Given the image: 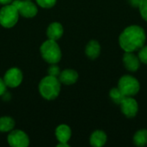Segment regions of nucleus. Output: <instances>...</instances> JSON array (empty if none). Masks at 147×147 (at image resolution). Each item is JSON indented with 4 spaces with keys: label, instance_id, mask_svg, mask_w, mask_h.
<instances>
[{
    "label": "nucleus",
    "instance_id": "1",
    "mask_svg": "<svg viewBox=\"0 0 147 147\" xmlns=\"http://www.w3.org/2000/svg\"><path fill=\"white\" fill-rule=\"evenodd\" d=\"M146 34L144 28L138 25H131L126 28L119 36L120 47L125 52L139 51L145 46Z\"/></svg>",
    "mask_w": 147,
    "mask_h": 147
},
{
    "label": "nucleus",
    "instance_id": "2",
    "mask_svg": "<svg viewBox=\"0 0 147 147\" xmlns=\"http://www.w3.org/2000/svg\"><path fill=\"white\" fill-rule=\"evenodd\" d=\"M61 83L57 77L47 76L39 84V92L41 96L48 101L56 99L60 92Z\"/></svg>",
    "mask_w": 147,
    "mask_h": 147
},
{
    "label": "nucleus",
    "instance_id": "3",
    "mask_svg": "<svg viewBox=\"0 0 147 147\" xmlns=\"http://www.w3.org/2000/svg\"><path fill=\"white\" fill-rule=\"evenodd\" d=\"M40 51L43 59L49 64H57L61 59L62 53L56 40L48 39L41 45Z\"/></svg>",
    "mask_w": 147,
    "mask_h": 147
},
{
    "label": "nucleus",
    "instance_id": "4",
    "mask_svg": "<svg viewBox=\"0 0 147 147\" xmlns=\"http://www.w3.org/2000/svg\"><path fill=\"white\" fill-rule=\"evenodd\" d=\"M19 16V12L15 5L12 3L6 4L0 9V24L3 28H12L17 23Z\"/></svg>",
    "mask_w": 147,
    "mask_h": 147
},
{
    "label": "nucleus",
    "instance_id": "5",
    "mask_svg": "<svg viewBox=\"0 0 147 147\" xmlns=\"http://www.w3.org/2000/svg\"><path fill=\"white\" fill-rule=\"evenodd\" d=\"M117 87L125 96H134L140 91V84L134 77L125 75L119 79Z\"/></svg>",
    "mask_w": 147,
    "mask_h": 147
},
{
    "label": "nucleus",
    "instance_id": "6",
    "mask_svg": "<svg viewBox=\"0 0 147 147\" xmlns=\"http://www.w3.org/2000/svg\"><path fill=\"white\" fill-rule=\"evenodd\" d=\"M11 3L16 6V8L19 12V15L25 18L34 17L38 13L37 6L30 0H23V1L13 0Z\"/></svg>",
    "mask_w": 147,
    "mask_h": 147
},
{
    "label": "nucleus",
    "instance_id": "7",
    "mask_svg": "<svg viewBox=\"0 0 147 147\" xmlns=\"http://www.w3.org/2000/svg\"><path fill=\"white\" fill-rule=\"evenodd\" d=\"M8 143L12 147H26L29 145L28 136L22 130H12L7 138Z\"/></svg>",
    "mask_w": 147,
    "mask_h": 147
},
{
    "label": "nucleus",
    "instance_id": "8",
    "mask_svg": "<svg viewBox=\"0 0 147 147\" xmlns=\"http://www.w3.org/2000/svg\"><path fill=\"white\" fill-rule=\"evenodd\" d=\"M22 72L20 69L16 67H13L9 69L3 77V81L6 86L10 88H16L19 86L22 81Z\"/></svg>",
    "mask_w": 147,
    "mask_h": 147
},
{
    "label": "nucleus",
    "instance_id": "9",
    "mask_svg": "<svg viewBox=\"0 0 147 147\" xmlns=\"http://www.w3.org/2000/svg\"><path fill=\"white\" fill-rule=\"evenodd\" d=\"M121 109L123 115L127 118H134L139 111L137 101L132 96H126L121 103Z\"/></svg>",
    "mask_w": 147,
    "mask_h": 147
},
{
    "label": "nucleus",
    "instance_id": "10",
    "mask_svg": "<svg viewBox=\"0 0 147 147\" xmlns=\"http://www.w3.org/2000/svg\"><path fill=\"white\" fill-rule=\"evenodd\" d=\"M123 64L127 71L135 72L140 69V60L139 57L134 53V52H125L123 55Z\"/></svg>",
    "mask_w": 147,
    "mask_h": 147
},
{
    "label": "nucleus",
    "instance_id": "11",
    "mask_svg": "<svg viewBox=\"0 0 147 147\" xmlns=\"http://www.w3.org/2000/svg\"><path fill=\"white\" fill-rule=\"evenodd\" d=\"M78 79V73L72 69H65L60 72L59 80L61 84L65 85H71L75 84Z\"/></svg>",
    "mask_w": 147,
    "mask_h": 147
},
{
    "label": "nucleus",
    "instance_id": "12",
    "mask_svg": "<svg viewBox=\"0 0 147 147\" xmlns=\"http://www.w3.org/2000/svg\"><path fill=\"white\" fill-rule=\"evenodd\" d=\"M55 136L59 143H68L71 136V130L69 126L61 124L55 130Z\"/></svg>",
    "mask_w": 147,
    "mask_h": 147
},
{
    "label": "nucleus",
    "instance_id": "13",
    "mask_svg": "<svg viewBox=\"0 0 147 147\" xmlns=\"http://www.w3.org/2000/svg\"><path fill=\"white\" fill-rule=\"evenodd\" d=\"M64 33V28L59 22H52L47 29V35L48 39L57 40H59Z\"/></svg>",
    "mask_w": 147,
    "mask_h": 147
},
{
    "label": "nucleus",
    "instance_id": "14",
    "mask_svg": "<svg viewBox=\"0 0 147 147\" xmlns=\"http://www.w3.org/2000/svg\"><path fill=\"white\" fill-rule=\"evenodd\" d=\"M107 142V134L102 130H96L92 133L90 138V143L92 146L102 147Z\"/></svg>",
    "mask_w": 147,
    "mask_h": 147
},
{
    "label": "nucleus",
    "instance_id": "15",
    "mask_svg": "<svg viewBox=\"0 0 147 147\" xmlns=\"http://www.w3.org/2000/svg\"><path fill=\"white\" fill-rule=\"evenodd\" d=\"M85 53L90 59H96L101 53V46L98 41L92 40H90L85 47Z\"/></svg>",
    "mask_w": 147,
    "mask_h": 147
},
{
    "label": "nucleus",
    "instance_id": "16",
    "mask_svg": "<svg viewBox=\"0 0 147 147\" xmlns=\"http://www.w3.org/2000/svg\"><path fill=\"white\" fill-rule=\"evenodd\" d=\"M15 121L9 116H3L0 118V132L7 133L14 129Z\"/></svg>",
    "mask_w": 147,
    "mask_h": 147
},
{
    "label": "nucleus",
    "instance_id": "17",
    "mask_svg": "<svg viewBox=\"0 0 147 147\" xmlns=\"http://www.w3.org/2000/svg\"><path fill=\"white\" fill-rule=\"evenodd\" d=\"M134 143L135 146L140 147L146 146L147 145V130H139L134 136Z\"/></svg>",
    "mask_w": 147,
    "mask_h": 147
},
{
    "label": "nucleus",
    "instance_id": "18",
    "mask_svg": "<svg viewBox=\"0 0 147 147\" xmlns=\"http://www.w3.org/2000/svg\"><path fill=\"white\" fill-rule=\"evenodd\" d=\"M109 96H110L111 100L114 102H115L116 104H121V102L123 101V99L126 97L122 94V92L119 90L118 87L113 88V89L110 90V91H109Z\"/></svg>",
    "mask_w": 147,
    "mask_h": 147
},
{
    "label": "nucleus",
    "instance_id": "19",
    "mask_svg": "<svg viewBox=\"0 0 147 147\" xmlns=\"http://www.w3.org/2000/svg\"><path fill=\"white\" fill-rule=\"evenodd\" d=\"M140 13L142 18L147 22V0H141L139 5Z\"/></svg>",
    "mask_w": 147,
    "mask_h": 147
},
{
    "label": "nucleus",
    "instance_id": "20",
    "mask_svg": "<svg viewBox=\"0 0 147 147\" xmlns=\"http://www.w3.org/2000/svg\"><path fill=\"white\" fill-rule=\"evenodd\" d=\"M57 0H36V3L42 8L49 9L55 5Z\"/></svg>",
    "mask_w": 147,
    "mask_h": 147
},
{
    "label": "nucleus",
    "instance_id": "21",
    "mask_svg": "<svg viewBox=\"0 0 147 147\" xmlns=\"http://www.w3.org/2000/svg\"><path fill=\"white\" fill-rule=\"evenodd\" d=\"M140 62L147 65V46H143L139 50V55H138Z\"/></svg>",
    "mask_w": 147,
    "mask_h": 147
},
{
    "label": "nucleus",
    "instance_id": "22",
    "mask_svg": "<svg viewBox=\"0 0 147 147\" xmlns=\"http://www.w3.org/2000/svg\"><path fill=\"white\" fill-rule=\"evenodd\" d=\"M60 74V70L56 64H51V66L48 68V75L58 77Z\"/></svg>",
    "mask_w": 147,
    "mask_h": 147
},
{
    "label": "nucleus",
    "instance_id": "23",
    "mask_svg": "<svg viewBox=\"0 0 147 147\" xmlns=\"http://www.w3.org/2000/svg\"><path fill=\"white\" fill-rule=\"evenodd\" d=\"M6 84H5V83H4V81H3V79H2L1 78H0V96H2V95H3L4 93H5V91H6Z\"/></svg>",
    "mask_w": 147,
    "mask_h": 147
},
{
    "label": "nucleus",
    "instance_id": "24",
    "mask_svg": "<svg viewBox=\"0 0 147 147\" xmlns=\"http://www.w3.org/2000/svg\"><path fill=\"white\" fill-rule=\"evenodd\" d=\"M141 0H130V3L133 5V6H136V7H139L140 5V3Z\"/></svg>",
    "mask_w": 147,
    "mask_h": 147
},
{
    "label": "nucleus",
    "instance_id": "25",
    "mask_svg": "<svg viewBox=\"0 0 147 147\" xmlns=\"http://www.w3.org/2000/svg\"><path fill=\"white\" fill-rule=\"evenodd\" d=\"M13 2V0H0V4H3V5H6V4H9Z\"/></svg>",
    "mask_w": 147,
    "mask_h": 147
},
{
    "label": "nucleus",
    "instance_id": "26",
    "mask_svg": "<svg viewBox=\"0 0 147 147\" xmlns=\"http://www.w3.org/2000/svg\"><path fill=\"white\" fill-rule=\"evenodd\" d=\"M58 147H69L70 146L68 145V143H59V145L57 146Z\"/></svg>",
    "mask_w": 147,
    "mask_h": 147
}]
</instances>
